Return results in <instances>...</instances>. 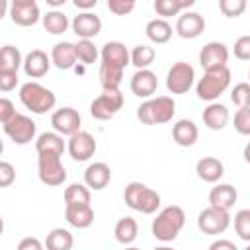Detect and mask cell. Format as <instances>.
<instances>
[{
    "label": "cell",
    "instance_id": "b9f144b4",
    "mask_svg": "<svg viewBox=\"0 0 250 250\" xmlns=\"http://www.w3.org/2000/svg\"><path fill=\"white\" fill-rule=\"evenodd\" d=\"M107 10L115 16H127L135 10V0H107Z\"/></svg>",
    "mask_w": 250,
    "mask_h": 250
},
{
    "label": "cell",
    "instance_id": "f5cc1de1",
    "mask_svg": "<svg viewBox=\"0 0 250 250\" xmlns=\"http://www.w3.org/2000/svg\"><path fill=\"white\" fill-rule=\"evenodd\" d=\"M154 250H174V248H170V246H156Z\"/></svg>",
    "mask_w": 250,
    "mask_h": 250
},
{
    "label": "cell",
    "instance_id": "9a60e30c",
    "mask_svg": "<svg viewBox=\"0 0 250 250\" xmlns=\"http://www.w3.org/2000/svg\"><path fill=\"white\" fill-rule=\"evenodd\" d=\"M205 31V18L197 12H184L176 21V33L182 39H195Z\"/></svg>",
    "mask_w": 250,
    "mask_h": 250
},
{
    "label": "cell",
    "instance_id": "681fc988",
    "mask_svg": "<svg viewBox=\"0 0 250 250\" xmlns=\"http://www.w3.org/2000/svg\"><path fill=\"white\" fill-rule=\"evenodd\" d=\"M96 4H98V0H74V6L84 12H90L92 8H96Z\"/></svg>",
    "mask_w": 250,
    "mask_h": 250
},
{
    "label": "cell",
    "instance_id": "83f0119b",
    "mask_svg": "<svg viewBox=\"0 0 250 250\" xmlns=\"http://www.w3.org/2000/svg\"><path fill=\"white\" fill-rule=\"evenodd\" d=\"M123 70L121 66H115V64H109V62H100V84L104 90H119V84H121V78H123Z\"/></svg>",
    "mask_w": 250,
    "mask_h": 250
},
{
    "label": "cell",
    "instance_id": "4316f807",
    "mask_svg": "<svg viewBox=\"0 0 250 250\" xmlns=\"http://www.w3.org/2000/svg\"><path fill=\"white\" fill-rule=\"evenodd\" d=\"M64 148H66V143H64L62 135H59L57 131H45L35 141L37 154H41V152H55V154H61L62 156Z\"/></svg>",
    "mask_w": 250,
    "mask_h": 250
},
{
    "label": "cell",
    "instance_id": "f35d334b",
    "mask_svg": "<svg viewBox=\"0 0 250 250\" xmlns=\"http://www.w3.org/2000/svg\"><path fill=\"white\" fill-rule=\"evenodd\" d=\"M230 100L234 105L240 107H250V82H240L232 88L230 92Z\"/></svg>",
    "mask_w": 250,
    "mask_h": 250
},
{
    "label": "cell",
    "instance_id": "9f6ffc18",
    "mask_svg": "<svg viewBox=\"0 0 250 250\" xmlns=\"http://www.w3.org/2000/svg\"><path fill=\"white\" fill-rule=\"evenodd\" d=\"M248 78H250V70H248Z\"/></svg>",
    "mask_w": 250,
    "mask_h": 250
},
{
    "label": "cell",
    "instance_id": "74e56055",
    "mask_svg": "<svg viewBox=\"0 0 250 250\" xmlns=\"http://www.w3.org/2000/svg\"><path fill=\"white\" fill-rule=\"evenodd\" d=\"M234 230L240 240L250 242V209H240L234 215Z\"/></svg>",
    "mask_w": 250,
    "mask_h": 250
},
{
    "label": "cell",
    "instance_id": "603a6c76",
    "mask_svg": "<svg viewBox=\"0 0 250 250\" xmlns=\"http://www.w3.org/2000/svg\"><path fill=\"white\" fill-rule=\"evenodd\" d=\"M199 137V129L191 119H178L172 127V139L180 146H193Z\"/></svg>",
    "mask_w": 250,
    "mask_h": 250
},
{
    "label": "cell",
    "instance_id": "4fadbf2b",
    "mask_svg": "<svg viewBox=\"0 0 250 250\" xmlns=\"http://www.w3.org/2000/svg\"><path fill=\"white\" fill-rule=\"evenodd\" d=\"M10 18L16 25H21V27L35 25L39 20H43L35 0H14L10 4Z\"/></svg>",
    "mask_w": 250,
    "mask_h": 250
},
{
    "label": "cell",
    "instance_id": "ac0fdd59",
    "mask_svg": "<svg viewBox=\"0 0 250 250\" xmlns=\"http://www.w3.org/2000/svg\"><path fill=\"white\" fill-rule=\"evenodd\" d=\"M49 68H51V57H47V53L41 49L29 51L23 59V72L29 78H41L49 72Z\"/></svg>",
    "mask_w": 250,
    "mask_h": 250
},
{
    "label": "cell",
    "instance_id": "d6a6232c",
    "mask_svg": "<svg viewBox=\"0 0 250 250\" xmlns=\"http://www.w3.org/2000/svg\"><path fill=\"white\" fill-rule=\"evenodd\" d=\"M72 244H74V238L66 229H53L45 238L47 250H70Z\"/></svg>",
    "mask_w": 250,
    "mask_h": 250
},
{
    "label": "cell",
    "instance_id": "7c38bea8",
    "mask_svg": "<svg viewBox=\"0 0 250 250\" xmlns=\"http://www.w3.org/2000/svg\"><path fill=\"white\" fill-rule=\"evenodd\" d=\"M80 123H82V117L80 113L74 109V107H61V109H55L53 115H51V125L53 129L59 133V135H66V137H72L74 133L82 131L80 129Z\"/></svg>",
    "mask_w": 250,
    "mask_h": 250
},
{
    "label": "cell",
    "instance_id": "ffe728a7",
    "mask_svg": "<svg viewBox=\"0 0 250 250\" xmlns=\"http://www.w3.org/2000/svg\"><path fill=\"white\" fill-rule=\"evenodd\" d=\"M100 57H102V62H109V64H115L121 68L131 64V51L119 41H107L102 47Z\"/></svg>",
    "mask_w": 250,
    "mask_h": 250
},
{
    "label": "cell",
    "instance_id": "6da1fadb",
    "mask_svg": "<svg viewBox=\"0 0 250 250\" xmlns=\"http://www.w3.org/2000/svg\"><path fill=\"white\" fill-rule=\"evenodd\" d=\"M186 225V213L180 205H168L164 209H160V213L156 215V219L152 221V236L160 242H172L180 230Z\"/></svg>",
    "mask_w": 250,
    "mask_h": 250
},
{
    "label": "cell",
    "instance_id": "2e32d148",
    "mask_svg": "<svg viewBox=\"0 0 250 250\" xmlns=\"http://www.w3.org/2000/svg\"><path fill=\"white\" fill-rule=\"evenodd\" d=\"M70 25L80 39H94L102 31V20L94 12H80L78 16H74Z\"/></svg>",
    "mask_w": 250,
    "mask_h": 250
},
{
    "label": "cell",
    "instance_id": "60d3db41",
    "mask_svg": "<svg viewBox=\"0 0 250 250\" xmlns=\"http://www.w3.org/2000/svg\"><path fill=\"white\" fill-rule=\"evenodd\" d=\"M234 129L240 135L250 137V107H240L234 113Z\"/></svg>",
    "mask_w": 250,
    "mask_h": 250
},
{
    "label": "cell",
    "instance_id": "ba28073f",
    "mask_svg": "<svg viewBox=\"0 0 250 250\" xmlns=\"http://www.w3.org/2000/svg\"><path fill=\"white\" fill-rule=\"evenodd\" d=\"M195 80V70L189 62L178 61L170 66L168 74H166V88L170 94H186Z\"/></svg>",
    "mask_w": 250,
    "mask_h": 250
},
{
    "label": "cell",
    "instance_id": "11a10c76",
    "mask_svg": "<svg viewBox=\"0 0 250 250\" xmlns=\"http://www.w3.org/2000/svg\"><path fill=\"white\" fill-rule=\"evenodd\" d=\"M244 250H250V244H248V246H246V248H244Z\"/></svg>",
    "mask_w": 250,
    "mask_h": 250
},
{
    "label": "cell",
    "instance_id": "d4e9b609",
    "mask_svg": "<svg viewBox=\"0 0 250 250\" xmlns=\"http://www.w3.org/2000/svg\"><path fill=\"white\" fill-rule=\"evenodd\" d=\"M236 197H238V193H236V189L230 184H217L209 191V203H211V207L225 209V211H229L236 203Z\"/></svg>",
    "mask_w": 250,
    "mask_h": 250
},
{
    "label": "cell",
    "instance_id": "7dc6e473",
    "mask_svg": "<svg viewBox=\"0 0 250 250\" xmlns=\"http://www.w3.org/2000/svg\"><path fill=\"white\" fill-rule=\"evenodd\" d=\"M16 250H45V244H41V240L35 236H25L20 240Z\"/></svg>",
    "mask_w": 250,
    "mask_h": 250
},
{
    "label": "cell",
    "instance_id": "5b68a950",
    "mask_svg": "<svg viewBox=\"0 0 250 250\" xmlns=\"http://www.w3.org/2000/svg\"><path fill=\"white\" fill-rule=\"evenodd\" d=\"M230 84V70L229 66L223 68H213V70H205L203 78H199L197 86H195V94L199 100L213 104Z\"/></svg>",
    "mask_w": 250,
    "mask_h": 250
},
{
    "label": "cell",
    "instance_id": "816d5d0a",
    "mask_svg": "<svg viewBox=\"0 0 250 250\" xmlns=\"http://www.w3.org/2000/svg\"><path fill=\"white\" fill-rule=\"evenodd\" d=\"M49 6H62L64 4V0H45Z\"/></svg>",
    "mask_w": 250,
    "mask_h": 250
},
{
    "label": "cell",
    "instance_id": "f6af8a7d",
    "mask_svg": "<svg viewBox=\"0 0 250 250\" xmlns=\"http://www.w3.org/2000/svg\"><path fill=\"white\" fill-rule=\"evenodd\" d=\"M18 86V72H8V70H0V90L2 92H10Z\"/></svg>",
    "mask_w": 250,
    "mask_h": 250
},
{
    "label": "cell",
    "instance_id": "ab89813d",
    "mask_svg": "<svg viewBox=\"0 0 250 250\" xmlns=\"http://www.w3.org/2000/svg\"><path fill=\"white\" fill-rule=\"evenodd\" d=\"M219 10L227 18H238L246 10V0H219Z\"/></svg>",
    "mask_w": 250,
    "mask_h": 250
},
{
    "label": "cell",
    "instance_id": "5bb4252c",
    "mask_svg": "<svg viewBox=\"0 0 250 250\" xmlns=\"http://www.w3.org/2000/svg\"><path fill=\"white\" fill-rule=\"evenodd\" d=\"M229 62V49L221 41H209L203 45L199 53V64L203 70H213V68H223Z\"/></svg>",
    "mask_w": 250,
    "mask_h": 250
},
{
    "label": "cell",
    "instance_id": "52a82bcc",
    "mask_svg": "<svg viewBox=\"0 0 250 250\" xmlns=\"http://www.w3.org/2000/svg\"><path fill=\"white\" fill-rule=\"evenodd\" d=\"M125 104V98L121 90H104L92 104H90V115L98 121L111 119Z\"/></svg>",
    "mask_w": 250,
    "mask_h": 250
},
{
    "label": "cell",
    "instance_id": "7bdbcfd3",
    "mask_svg": "<svg viewBox=\"0 0 250 250\" xmlns=\"http://www.w3.org/2000/svg\"><path fill=\"white\" fill-rule=\"evenodd\" d=\"M234 57L240 61H250V35H240L234 41Z\"/></svg>",
    "mask_w": 250,
    "mask_h": 250
},
{
    "label": "cell",
    "instance_id": "8fae6325",
    "mask_svg": "<svg viewBox=\"0 0 250 250\" xmlns=\"http://www.w3.org/2000/svg\"><path fill=\"white\" fill-rule=\"evenodd\" d=\"M96 139L88 133V131H78L74 133L72 137H68V143H66V150L68 154L72 156V160L76 162H86L90 160L94 154H96Z\"/></svg>",
    "mask_w": 250,
    "mask_h": 250
},
{
    "label": "cell",
    "instance_id": "7a4b0ae2",
    "mask_svg": "<svg viewBox=\"0 0 250 250\" xmlns=\"http://www.w3.org/2000/svg\"><path fill=\"white\" fill-rule=\"evenodd\" d=\"M176 113V102L170 96H156L143 102L137 107V119L145 125H162L172 121Z\"/></svg>",
    "mask_w": 250,
    "mask_h": 250
},
{
    "label": "cell",
    "instance_id": "836d02e7",
    "mask_svg": "<svg viewBox=\"0 0 250 250\" xmlns=\"http://www.w3.org/2000/svg\"><path fill=\"white\" fill-rule=\"evenodd\" d=\"M92 193L86 184H68L64 189V203L66 205H90Z\"/></svg>",
    "mask_w": 250,
    "mask_h": 250
},
{
    "label": "cell",
    "instance_id": "4dcf8cb0",
    "mask_svg": "<svg viewBox=\"0 0 250 250\" xmlns=\"http://www.w3.org/2000/svg\"><path fill=\"white\" fill-rule=\"evenodd\" d=\"M41 21H43L45 31H49L51 35H61L70 25V21H68V18H66V14L62 10H51V12H47Z\"/></svg>",
    "mask_w": 250,
    "mask_h": 250
},
{
    "label": "cell",
    "instance_id": "44dd1931",
    "mask_svg": "<svg viewBox=\"0 0 250 250\" xmlns=\"http://www.w3.org/2000/svg\"><path fill=\"white\" fill-rule=\"evenodd\" d=\"M78 57H76V47L70 41H61L53 47L51 51V62L59 68V70H68L76 64Z\"/></svg>",
    "mask_w": 250,
    "mask_h": 250
},
{
    "label": "cell",
    "instance_id": "d590c367",
    "mask_svg": "<svg viewBox=\"0 0 250 250\" xmlns=\"http://www.w3.org/2000/svg\"><path fill=\"white\" fill-rule=\"evenodd\" d=\"M156 51L150 45H137L131 51V64L137 66V70H145L154 62Z\"/></svg>",
    "mask_w": 250,
    "mask_h": 250
},
{
    "label": "cell",
    "instance_id": "c3c4849f",
    "mask_svg": "<svg viewBox=\"0 0 250 250\" xmlns=\"http://www.w3.org/2000/svg\"><path fill=\"white\" fill-rule=\"evenodd\" d=\"M209 250H238V248H236L234 242H230L227 238H219V240L209 244Z\"/></svg>",
    "mask_w": 250,
    "mask_h": 250
},
{
    "label": "cell",
    "instance_id": "cb8c5ba5",
    "mask_svg": "<svg viewBox=\"0 0 250 250\" xmlns=\"http://www.w3.org/2000/svg\"><path fill=\"white\" fill-rule=\"evenodd\" d=\"M229 119H230V113H229L227 105H223V104L213 102V104H209V105L203 109V123H205V127L211 129V131H221V129H225L227 123H229Z\"/></svg>",
    "mask_w": 250,
    "mask_h": 250
},
{
    "label": "cell",
    "instance_id": "484cf974",
    "mask_svg": "<svg viewBox=\"0 0 250 250\" xmlns=\"http://www.w3.org/2000/svg\"><path fill=\"white\" fill-rule=\"evenodd\" d=\"M64 219L74 229H88L94 223V209L90 205H64Z\"/></svg>",
    "mask_w": 250,
    "mask_h": 250
},
{
    "label": "cell",
    "instance_id": "bcb514c9",
    "mask_svg": "<svg viewBox=\"0 0 250 250\" xmlns=\"http://www.w3.org/2000/svg\"><path fill=\"white\" fill-rule=\"evenodd\" d=\"M16 113H18V111H16V107H14L12 100L2 98V100H0V121H2V125H4V123H8Z\"/></svg>",
    "mask_w": 250,
    "mask_h": 250
},
{
    "label": "cell",
    "instance_id": "7402d4cb",
    "mask_svg": "<svg viewBox=\"0 0 250 250\" xmlns=\"http://www.w3.org/2000/svg\"><path fill=\"white\" fill-rule=\"evenodd\" d=\"M195 172H197V178H199V180H203V182H207V184H215V182H219V180L223 178L225 166H223V162H221L219 158H215V156H203V158L197 160Z\"/></svg>",
    "mask_w": 250,
    "mask_h": 250
},
{
    "label": "cell",
    "instance_id": "1f68e13d",
    "mask_svg": "<svg viewBox=\"0 0 250 250\" xmlns=\"http://www.w3.org/2000/svg\"><path fill=\"white\" fill-rule=\"evenodd\" d=\"M195 4V0H156L154 2V12L166 20L170 16H178L182 10L186 8H191Z\"/></svg>",
    "mask_w": 250,
    "mask_h": 250
},
{
    "label": "cell",
    "instance_id": "8d00e7d4",
    "mask_svg": "<svg viewBox=\"0 0 250 250\" xmlns=\"http://www.w3.org/2000/svg\"><path fill=\"white\" fill-rule=\"evenodd\" d=\"M74 47H76V57L82 64H92L100 57V51L92 39H78V43H74Z\"/></svg>",
    "mask_w": 250,
    "mask_h": 250
},
{
    "label": "cell",
    "instance_id": "e0dca14e",
    "mask_svg": "<svg viewBox=\"0 0 250 250\" xmlns=\"http://www.w3.org/2000/svg\"><path fill=\"white\" fill-rule=\"evenodd\" d=\"M131 92L137 96V98H152V94L156 92L158 88V78L156 74L150 70V68H145V70H137L133 76H131Z\"/></svg>",
    "mask_w": 250,
    "mask_h": 250
},
{
    "label": "cell",
    "instance_id": "e575fe53",
    "mask_svg": "<svg viewBox=\"0 0 250 250\" xmlns=\"http://www.w3.org/2000/svg\"><path fill=\"white\" fill-rule=\"evenodd\" d=\"M20 66H23V59H21L20 49L14 45H4L0 51V70L18 72Z\"/></svg>",
    "mask_w": 250,
    "mask_h": 250
},
{
    "label": "cell",
    "instance_id": "9c48e42d",
    "mask_svg": "<svg viewBox=\"0 0 250 250\" xmlns=\"http://www.w3.org/2000/svg\"><path fill=\"white\" fill-rule=\"evenodd\" d=\"M4 133L12 139V143L16 145H27L35 139V131H37V125L31 117L23 115V113H16L8 123L2 125Z\"/></svg>",
    "mask_w": 250,
    "mask_h": 250
},
{
    "label": "cell",
    "instance_id": "f546056e",
    "mask_svg": "<svg viewBox=\"0 0 250 250\" xmlns=\"http://www.w3.org/2000/svg\"><path fill=\"white\" fill-rule=\"evenodd\" d=\"M113 234H115V240L121 242V244H131L137 234H139V225L133 217H121L117 223H115V229H113Z\"/></svg>",
    "mask_w": 250,
    "mask_h": 250
},
{
    "label": "cell",
    "instance_id": "f1b7e54d",
    "mask_svg": "<svg viewBox=\"0 0 250 250\" xmlns=\"http://www.w3.org/2000/svg\"><path fill=\"white\" fill-rule=\"evenodd\" d=\"M146 37L152 41V43H156V45H162V43H168L170 41V37H172V25L166 21V20H162V18H154V20H150L148 23H146Z\"/></svg>",
    "mask_w": 250,
    "mask_h": 250
},
{
    "label": "cell",
    "instance_id": "f907efd6",
    "mask_svg": "<svg viewBox=\"0 0 250 250\" xmlns=\"http://www.w3.org/2000/svg\"><path fill=\"white\" fill-rule=\"evenodd\" d=\"M242 156H244V160L250 164V141L246 143V146H244V152H242Z\"/></svg>",
    "mask_w": 250,
    "mask_h": 250
},
{
    "label": "cell",
    "instance_id": "30bf717a",
    "mask_svg": "<svg viewBox=\"0 0 250 250\" xmlns=\"http://www.w3.org/2000/svg\"><path fill=\"white\" fill-rule=\"evenodd\" d=\"M229 225H230V215L225 209H217L209 205L197 215V229L203 234H221L229 229Z\"/></svg>",
    "mask_w": 250,
    "mask_h": 250
},
{
    "label": "cell",
    "instance_id": "277c9868",
    "mask_svg": "<svg viewBox=\"0 0 250 250\" xmlns=\"http://www.w3.org/2000/svg\"><path fill=\"white\" fill-rule=\"evenodd\" d=\"M123 197H125V203L133 211H139L143 215H152L160 207V195L154 189H150L148 186L141 184V182L127 184L125 191H123Z\"/></svg>",
    "mask_w": 250,
    "mask_h": 250
},
{
    "label": "cell",
    "instance_id": "d6986e66",
    "mask_svg": "<svg viewBox=\"0 0 250 250\" xmlns=\"http://www.w3.org/2000/svg\"><path fill=\"white\" fill-rule=\"evenodd\" d=\"M109 182H111V168L105 162H92L84 170V184L94 191L104 189Z\"/></svg>",
    "mask_w": 250,
    "mask_h": 250
},
{
    "label": "cell",
    "instance_id": "3957f363",
    "mask_svg": "<svg viewBox=\"0 0 250 250\" xmlns=\"http://www.w3.org/2000/svg\"><path fill=\"white\" fill-rule=\"evenodd\" d=\"M20 102L31 113L43 115V113H47L49 109L55 107L57 96L53 94V90L45 88L43 84H39L35 80H29V82L21 84V88H20Z\"/></svg>",
    "mask_w": 250,
    "mask_h": 250
},
{
    "label": "cell",
    "instance_id": "ee69618b",
    "mask_svg": "<svg viewBox=\"0 0 250 250\" xmlns=\"http://www.w3.org/2000/svg\"><path fill=\"white\" fill-rule=\"evenodd\" d=\"M14 180H16V170H14V166H12L10 162L2 160V162H0V186H2V188H8Z\"/></svg>",
    "mask_w": 250,
    "mask_h": 250
},
{
    "label": "cell",
    "instance_id": "db71d44e",
    "mask_svg": "<svg viewBox=\"0 0 250 250\" xmlns=\"http://www.w3.org/2000/svg\"><path fill=\"white\" fill-rule=\"evenodd\" d=\"M125 250H141V248H137V246H127Z\"/></svg>",
    "mask_w": 250,
    "mask_h": 250
},
{
    "label": "cell",
    "instance_id": "8992f818",
    "mask_svg": "<svg viewBox=\"0 0 250 250\" xmlns=\"http://www.w3.org/2000/svg\"><path fill=\"white\" fill-rule=\"evenodd\" d=\"M37 174L45 186H61L66 180V168L62 166L61 154L55 152L37 154Z\"/></svg>",
    "mask_w": 250,
    "mask_h": 250
}]
</instances>
